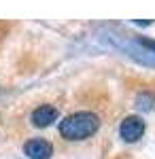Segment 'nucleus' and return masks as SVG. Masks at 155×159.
Wrapping results in <instances>:
<instances>
[{
    "label": "nucleus",
    "mask_w": 155,
    "mask_h": 159,
    "mask_svg": "<svg viewBox=\"0 0 155 159\" xmlns=\"http://www.w3.org/2000/svg\"><path fill=\"white\" fill-rule=\"evenodd\" d=\"M98 125H100V121L94 112L81 110V112L68 115L60 123V134L66 140H85L98 132Z\"/></svg>",
    "instance_id": "1"
},
{
    "label": "nucleus",
    "mask_w": 155,
    "mask_h": 159,
    "mask_svg": "<svg viewBox=\"0 0 155 159\" xmlns=\"http://www.w3.org/2000/svg\"><path fill=\"white\" fill-rule=\"evenodd\" d=\"M144 134V121L140 117H125L121 121V138L125 142H136L140 136Z\"/></svg>",
    "instance_id": "2"
},
{
    "label": "nucleus",
    "mask_w": 155,
    "mask_h": 159,
    "mask_svg": "<svg viewBox=\"0 0 155 159\" xmlns=\"http://www.w3.org/2000/svg\"><path fill=\"white\" fill-rule=\"evenodd\" d=\"M24 153L30 159H49L53 148L45 138H32V140H28L24 144Z\"/></svg>",
    "instance_id": "3"
},
{
    "label": "nucleus",
    "mask_w": 155,
    "mask_h": 159,
    "mask_svg": "<svg viewBox=\"0 0 155 159\" xmlns=\"http://www.w3.org/2000/svg\"><path fill=\"white\" fill-rule=\"evenodd\" d=\"M55 119H58V110H55V106H51V104H43V106H38L32 112V123L38 125V127H45L49 123H53Z\"/></svg>",
    "instance_id": "4"
},
{
    "label": "nucleus",
    "mask_w": 155,
    "mask_h": 159,
    "mask_svg": "<svg viewBox=\"0 0 155 159\" xmlns=\"http://www.w3.org/2000/svg\"><path fill=\"white\" fill-rule=\"evenodd\" d=\"M144 45H147V47H151V49H155V43H151V40H143Z\"/></svg>",
    "instance_id": "5"
}]
</instances>
